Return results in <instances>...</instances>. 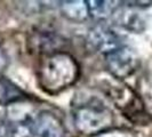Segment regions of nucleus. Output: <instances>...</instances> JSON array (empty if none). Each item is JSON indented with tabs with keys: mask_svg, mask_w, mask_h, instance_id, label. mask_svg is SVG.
I'll use <instances>...</instances> for the list:
<instances>
[{
	"mask_svg": "<svg viewBox=\"0 0 152 137\" xmlns=\"http://www.w3.org/2000/svg\"><path fill=\"white\" fill-rule=\"evenodd\" d=\"M80 78V64L65 50L40 56L36 79L39 88L48 95H58L76 84Z\"/></svg>",
	"mask_w": 152,
	"mask_h": 137,
	"instance_id": "1",
	"label": "nucleus"
},
{
	"mask_svg": "<svg viewBox=\"0 0 152 137\" xmlns=\"http://www.w3.org/2000/svg\"><path fill=\"white\" fill-rule=\"evenodd\" d=\"M104 93L129 121L135 125H148L152 121L151 115L146 112L143 101L129 86L117 80L115 82L104 81Z\"/></svg>",
	"mask_w": 152,
	"mask_h": 137,
	"instance_id": "2",
	"label": "nucleus"
},
{
	"mask_svg": "<svg viewBox=\"0 0 152 137\" xmlns=\"http://www.w3.org/2000/svg\"><path fill=\"white\" fill-rule=\"evenodd\" d=\"M72 118L76 129L89 136L112 128L114 121L112 111L99 101H87L75 105Z\"/></svg>",
	"mask_w": 152,
	"mask_h": 137,
	"instance_id": "3",
	"label": "nucleus"
},
{
	"mask_svg": "<svg viewBox=\"0 0 152 137\" xmlns=\"http://www.w3.org/2000/svg\"><path fill=\"white\" fill-rule=\"evenodd\" d=\"M105 68L115 80L121 81L130 77L138 68V57L134 49L124 45L104 56Z\"/></svg>",
	"mask_w": 152,
	"mask_h": 137,
	"instance_id": "4",
	"label": "nucleus"
},
{
	"mask_svg": "<svg viewBox=\"0 0 152 137\" xmlns=\"http://www.w3.org/2000/svg\"><path fill=\"white\" fill-rule=\"evenodd\" d=\"M87 42L94 50L104 56L124 46L122 38L115 31L104 23H99L89 29Z\"/></svg>",
	"mask_w": 152,
	"mask_h": 137,
	"instance_id": "5",
	"label": "nucleus"
},
{
	"mask_svg": "<svg viewBox=\"0 0 152 137\" xmlns=\"http://www.w3.org/2000/svg\"><path fill=\"white\" fill-rule=\"evenodd\" d=\"M33 135L37 137H65L66 129L61 118L52 111L42 110L32 119Z\"/></svg>",
	"mask_w": 152,
	"mask_h": 137,
	"instance_id": "6",
	"label": "nucleus"
},
{
	"mask_svg": "<svg viewBox=\"0 0 152 137\" xmlns=\"http://www.w3.org/2000/svg\"><path fill=\"white\" fill-rule=\"evenodd\" d=\"M30 52L38 54L40 56L62 52L66 41L57 33L48 31H36L28 40Z\"/></svg>",
	"mask_w": 152,
	"mask_h": 137,
	"instance_id": "7",
	"label": "nucleus"
},
{
	"mask_svg": "<svg viewBox=\"0 0 152 137\" xmlns=\"http://www.w3.org/2000/svg\"><path fill=\"white\" fill-rule=\"evenodd\" d=\"M127 7H120L114 12L113 20L119 26L134 33H141L145 29V21L143 16L137 13L133 7L126 5Z\"/></svg>",
	"mask_w": 152,
	"mask_h": 137,
	"instance_id": "8",
	"label": "nucleus"
},
{
	"mask_svg": "<svg viewBox=\"0 0 152 137\" xmlns=\"http://www.w3.org/2000/svg\"><path fill=\"white\" fill-rule=\"evenodd\" d=\"M30 98L29 95L10 79L0 74V105H10Z\"/></svg>",
	"mask_w": 152,
	"mask_h": 137,
	"instance_id": "9",
	"label": "nucleus"
},
{
	"mask_svg": "<svg viewBox=\"0 0 152 137\" xmlns=\"http://www.w3.org/2000/svg\"><path fill=\"white\" fill-rule=\"evenodd\" d=\"M60 10L63 17L71 22L81 23L88 20V6L85 0H65L60 2Z\"/></svg>",
	"mask_w": 152,
	"mask_h": 137,
	"instance_id": "10",
	"label": "nucleus"
},
{
	"mask_svg": "<svg viewBox=\"0 0 152 137\" xmlns=\"http://www.w3.org/2000/svg\"><path fill=\"white\" fill-rule=\"evenodd\" d=\"M119 1H107V0H88V13L89 17L95 20H105L112 16L114 12L119 8Z\"/></svg>",
	"mask_w": 152,
	"mask_h": 137,
	"instance_id": "11",
	"label": "nucleus"
},
{
	"mask_svg": "<svg viewBox=\"0 0 152 137\" xmlns=\"http://www.w3.org/2000/svg\"><path fill=\"white\" fill-rule=\"evenodd\" d=\"M4 131L6 137H32V119L24 118L17 121H9L5 126Z\"/></svg>",
	"mask_w": 152,
	"mask_h": 137,
	"instance_id": "12",
	"label": "nucleus"
},
{
	"mask_svg": "<svg viewBox=\"0 0 152 137\" xmlns=\"http://www.w3.org/2000/svg\"><path fill=\"white\" fill-rule=\"evenodd\" d=\"M91 137H137L134 131L125 128H110Z\"/></svg>",
	"mask_w": 152,
	"mask_h": 137,
	"instance_id": "13",
	"label": "nucleus"
},
{
	"mask_svg": "<svg viewBox=\"0 0 152 137\" xmlns=\"http://www.w3.org/2000/svg\"><path fill=\"white\" fill-rule=\"evenodd\" d=\"M5 65H6V56H5L4 52L0 49V70L4 68Z\"/></svg>",
	"mask_w": 152,
	"mask_h": 137,
	"instance_id": "14",
	"label": "nucleus"
}]
</instances>
